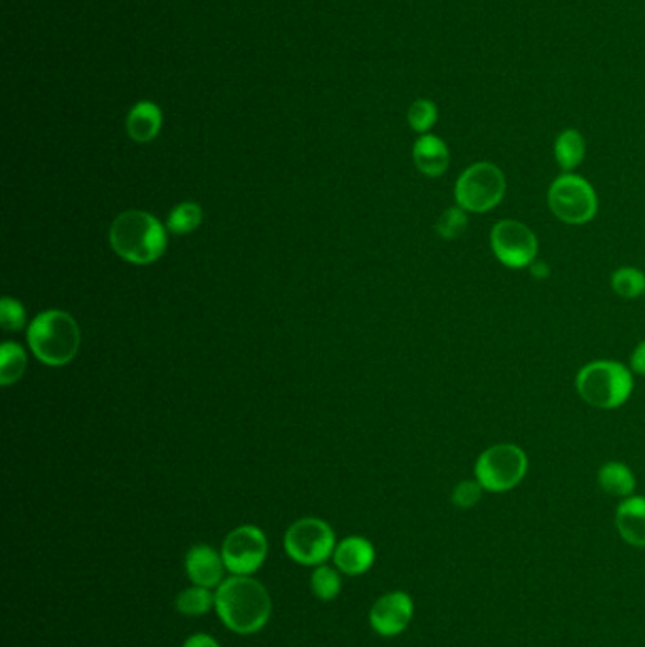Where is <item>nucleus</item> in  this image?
Returning a JSON list of instances; mask_svg holds the SVG:
<instances>
[{"label":"nucleus","instance_id":"1","mask_svg":"<svg viewBox=\"0 0 645 647\" xmlns=\"http://www.w3.org/2000/svg\"><path fill=\"white\" fill-rule=\"evenodd\" d=\"M218 618L232 633H258L268 625L273 613V600L263 583L252 575H232L216 590Z\"/></svg>","mask_w":645,"mask_h":647},{"label":"nucleus","instance_id":"2","mask_svg":"<svg viewBox=\"0 0 645 647\" xmlns=\"http://www.w3.org/2000/svg\"><path fill=\"white\" fill-rule=\"evenodd\" d=\"M110 245L125 262L150 265L165 254L168 232L160 220L148 212H122L110 227Z\"/></svg>","mask_w":645,"mask_h":647},{"label":"nucleus","instance_id":"3","mask_svg":"<svg viewBox=\"0 0 645 647\" xmlns=\"http://www.w3.org/2000/svg\"><path fill=\"white\" fill-rule=\"evenodd\" d=\"M27 343L40 362L59 368L73 362L78 354L80 327L71 314L51 309L30 322Z\"/></svg>","mask_w":645,"mask_h":647},{"label":"nucleus","instance_id":"4","mask_svg":"<svg viewBox=\"0 0 645 647\" xmlns=\"http://www.w3.org/2000/svg\"><path fill=\"white\" fill-rule=\"evenodd\" d=\"M581 400L598 409H617L631 400L632 371L616 360H596L581 368L575 377Z\"/></svg>","mask_w":645,"mask_h":647},{"label":"nucleus","instance_id":"5","mask_svg":"<svg viewBox=\"0 0 645 647\" xmlns=\"http://www.w3.org/2000/svg\"><path fill=\"white\" fill-rule=\"evenodd\" d=\"M506 189L508 183L501 169L491 161H479L458 176L455 199L466 212L483 214L493 211L504 201Z\"/></svg>","mask_w":645,"mask_h":647},{"label":"nucleus","instance_id":"6","mask_svg":"<svg viewBox=\"0 0 645 647\" xmlns=\"http://www.w3.org/2000/svg\"><path fill=\"white\" fill-rule=\"evenodd\" d=\"M529 472V457L516 444H498L481 452L475 462V480L488 493H508Z\"/></svg>","mask_w":645,"mask_h":647},{"label":"nucleus","instance_id":"7","mask_svg":"<svg viewBox=\"0 0 645 647\" xmlns=\"http://www.w3.org/2000/svg\"><path fill=\"white\" fill-rule=\"evenodd\" d=\"M549 211L565 224L583 226L595 219L598 212V197L583 176L565 173L553 181L547 191Z\"/></svg>","mask_w":645,"mask_h":647},{"label":"nucleus","instance_id":"8","mask_svg":"<svg viewBox=\"0 0 645 647\" xmlns=\"http://www.w3.org/2000/svg\"><path fill=\"white\" fill-rule=\"evenodd\" d=\"M335 532L326 521L305 517L292 524L284 534V551L303 567H320L334 557Z\"/></svg>","mask_w":645,"mask_h":647},{"label":"nucleus","instance_id":"9","mask_svg":"<svg viewBox=\"0 0 645 647\" xmlns=\"http://www.w3.org/2000/svg\"><path fill=\"white\" fill-rule=\"evenodd\" d=\"M491 247L509 270H524L537 260V237L519 220H500L491 232Z\"/></svg>","mask_w":645,"mask_h":647},{"label":"nucleus","instance_id":"10","mask_svg":"<svg viewBox=\"0 0 645 647\" xmlns=\"http://www.w3.org/2000/svg\"><path fill=\"white\" fill-rule=\"evenodd\" d=\"M268 538L255 524L230 532L222 544V559L232 575H252L268 559Z\"/></svg>","mask_w":645,"mask_h":647},{"label":"nucleus","instance_id":"11","mask_svg":"<svg viewBox=\"0 0 645 647\" xmlns=\"http://www.w3.org/2000/svg\"><path fill=\"white\" fill-rule=\"evenodd\" d=\"M413 598L404 590H394L383 595L373 604L370 611L371 629L385 638H394L404 633L413 619Z\"/></svg>","mask_w":645,"mask_h":647},{"label":"nucleus","instance_id":"12","mask_svg":"<svg viewBox=\"0 0 645 647\" xmlns=\"http://www.w3.org/2000/svg\"><path fill=\"white\" fill-rule=\"evenodd\" d=\"M189 582L207 589H218L224 582L225 568L222 553L207 544H197L189 549L184 560Z\"/></svg>","mask_w":645,"mask_h":647},{"label":"nucleus","instance_id":"13","mask_svg":"<svg viewBox=\"0 0 645 647\" xmlns=\"http://www.w3.org/2000/svg\"><path fill=\"white\" fill-rule=\"evenodd\" d=\"M334 562L342 574H365L375 562V547L371 546L370 539L350 536L335 547Z\"/></svg>","mask_w":645,"mask_h":647},{"label":"nucleus","instance_id":"14","mask_svg":"<svg viewBox=\"0 0 645 647\" xmlns=\"http://www.w3.org/2000/svg\"><path fill=\"white\" fill-rule=\"evenodd\" d=\"M413 161L422 175L437 178L445 175V171L449 169V148L445 145V140L426 133L414 142Z\"/></svg>","mask_w":645,"mask_h":647},{"label":"nucleus","instance_id":"15","mask_svg":"<svg viewBox=\"0 0 645 647\" xmlns=\"http://www.w3.org/2000/svg\"><path fill=\"white\" fill-rule=\"evenodd\" d=\"M617 531L621 538L634 547H645V498L629 496L619 503L616 515Z\"/></svg>","mask_w":645,"mask_h":647},{"label":"nucleus","instance_id":"16","mask_svg":"<svg viewBox=\"0 0 645 647\" xmlns=\"http://www.w3.org/2000/svg\"><path fill=\"white\" fill-rule=\"evenodd\" d=\"M161 124H163V114L160 107L150 101H140L131 109L127 116V133L135 142H150L158 137Z\"/></svg>","mask_w":645,"mask_h":647},{"label":"nucleus","instance_id":"17","mask_svg":"<svg viewBox=\"0 0 645 647\" xmlns=\"http://www.w3.org/2000/svg\"><path fill=\"white\" fill-rule=\"evenodd\" d=\"M598 485L606 495L629 498L636 488V477L629 465L611 460L600 468Z\"/></svg>","mask_w":645,"mask_h":647},{"label":"nucleus","instance_id":"18","mask_svg":"<svg viewBox=\"0 0 645 647\" xmlns=\"http://www.w3.org/2000/svg\"><path fill=\"white\" fill-rule=\"evenodd\" d=\"M555 160L565 173H572L585 160V139L578 129H565L555 140Z\"/></svg>","mask_w":645,"mask_h":647},{"label":"nucleus","instance_id":"19","mask_svg":"<svg viewBox=\"0 0 645 647\" xmlns=\"http://www.w3.org/2000/svg\"><path fill=\"white\" fill-rule=\"evenodd\" d=\"M174 604L182 615H188V618L204 615L216 606V593H212V589L207 587L191 585L188 589L182 590Z\"/></svg>","mask_w":645,"mask_h":647},{"label":"nucleus","instance_id":"20","mask_svg":"<svg viewBox=\"0 0 645 647\" xmlns=\"http://www.w3.org/2000/svg\"><path fill=\"white\" fill-rule=\"evenodd\" d=\"M27 368V354L17 343L8 341L0 349V383L10 386L23 377Z\"/></svg>","mask_w":645,"mask_h":647},{"label":"nucleus","instance_id":"21","mask_svg":"<svg viewBox=\"0 0 645 647\" xmlns=\"http://www.w3.org/2000/svg\"><path fill=\"white\" fill-rule=\"evenodd\" d=\"M342 587V575H339L337 568L326 567V564L314 568L311 575V589L314 597L326 600V602L327 600H334V598L339 597Z\"/></svg>","mask_w":645,"mask_h":647},{"label":"nucleus","instance_id":"22","mask_svg":"<svg viewBox=\"0 0 645 647\" xmlns=\"http://www.w3.org/2000/svg\"><path fill=\"white\" fill-rule=\"evenodd\" d=\"M611 288L619 298H640L642 294H645V273L636 267H619L611 275Z\"/></svg>","mask_w":645,"mask_h":647},{"label":"nucleus","instance_id":"23","mask_svg":"<svg viewBox=\"0 0 645 647\" xmlns=\"http://www.w3.org/2000/svg\"><path fill=\"white\" fill-rule=\"evenodd\" d=\"M203 222V211L197 203L186 201L178 207H174L171 214H169L168 227L174 235H188L197 227L201 226Z\"/></svg>","mask_w":645,"mask_h":647},{"label":"nucleus","instance_id":"24","mask_svg":"<svg viewBox=\"0 0 645 647\" xmlns=\"http://www.w3.org/2000/svg\"><path fill=\"white\" fill-rule=\"evenodd\" d=\"M468 212L460 207H450L443 212L442 216L435 222V232L445 240H455L464 235L468 229Z\"/></svg>","mask_w":645,"mask_h":647},{"label":"nucleus","instance_id":"25","mask_svg":"<svg viewBox=\"0 0 645 647\" xmlns=\"http://www.w3.org/2000/svg\"><path fill=\"white\" fill-rule=\"evenodd\" d=\"M407 122L413 132L426 135L437 122V107L430 99H419L409 107Z\"/></svg>","mask_w":645,"mask_h":647},{"label":"nucleus","instance_id":"26","mask_svg":"<svg viewBox=\"0 0 645 647\" xmlns=\"http://www.w3.org/2000/svg\"><path fill=\"white\" fill-rule=\"evenodd\" d=\"M0 322L8 332H17L25 326L27 314L22 303L14 298H2L0 301Z\"/></svg>","mask_w":645,"mask_h":647},{"label":"nucleus","instance_id":"27","mask_svg":"<svg viewBox=\"0 0 645 647\" xmlns=\"http://www.w3.org/2000/svg\"><path fill=\"white\" fill-rule=\"evenodd\" d=\"M485 488L479 485V481H462L452 490V503L460 509H470L481 500Z\"/></svg>","mask_w":645,"mask_h":647},{"label":"nucleus","instance_id":"28","mask_svg":"<svg viewBox=\"0 0 645 647\" xmlns=\"http://www.w3.org/2000/svg\"><path fill=\"white\" fill-rule=\"evenodd\" d=\"M631 370L638 375H645V341L640 343L631 357Z\"/></svg>","mask_w":645,"mask_h":647},{"label":"nucleus","instance_id":"29","mask_svg":"<svg viewBox=\"0 0 645 647\" xmlns=\"http://www.w3.org/2000/svg\"><path fill=\"white\" fill-rule=\"evenodd\" d=\"M182 647H220V644L209 634L199 633L191 634Z\"/></svg>","mask_w":645,"mask_h":647},{"label":"nucleus","instance_id":"30","mask_svg":"<svg viewBox=\"0 0 645 647\" xmlns=\"http://www.w3.org/2000/svg\"><path fill=\"white\" fill-rule=\"evenodd\" d=\"M529 270L532 271V275H534L536 278H545L547 275H549V267H547V263L537 262V260L536 262L532 263V265H530Z\"/></svg>","mask_w":645,"mask_h":647}]
</instances>
